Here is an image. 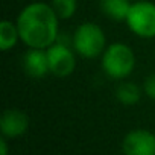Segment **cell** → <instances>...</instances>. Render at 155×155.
<instances>
[{
    "mask_svg": "<svg viewBox=\"0 0 155 155\" xmlns=\"http://www.w3.org/2000/svg\"><path fill=\"white\" fill-rule=\"evenodd\" d=\"M20 41L29 49H47L59 35V17L50 3L32 2L17 15Z\"/></svg>",
    "mask_w": 155,
    "mask_h": 155,
    "instance_id": "1",
    "label": "cell"
},
{
    "mask_svg": "<svg viewBox=\"0 0 155 155\" xmlns=\"http://www.w3.org/2000/svg\"><path fill=\"white\" fill-rule=\"evenodd\" d=\"M101 65L104 73L114 81H123L135 68V53L134 50L120 41L107 46L101 56Z\"/></svg>",
    "mask_w": 155,
    "mask_h": 155,
    "instance_id": "2",
    "label": "cell"
},
{
    "mask_svg": "<svg viewBox=\"0 0 155 155\" xmlns=\"http://www.w3.org/2000/svg\"><path fill=\"white\" fill-rule=\"evenodd\" d=\"M71 46L74 52L81 58L94 59L102 56L104 50L107 49V37L104 29L93 21L81 23L73 32Z\"/></svg>",
    "mask_w": 155,
    "mask_h": 155,
    "instance_id": "3",
    "label": "cell"
},
{
    "mask_svg": "<svg viewBox=\"0 0 155 155\" xmlns=\"http://www.w3.org/2000/svg\"><path fill=\"white\" fill-rule=\"evenodd\" d=\"M128 29L143 40L155 38V3L150 0H135L125 20Z\"/></svg>",
    "mask_w": 155,
    "mask_h": 155,
    "instance_id": "4",
    "label": "cell"
},
{
    "mask_svg": "<svg viewBox=\"0 0 155 155\" xmlns=\"http://www.w3.org/2000/svg\"><path fill=\"white\" fill-rule=\"evenodd\" d=\"M50 74L56 78H67L76 68V52L71 44L55 41L46 49Z\"/></svg>",
    "mask_w": 155,
    "mask_h": 155,
    "instance_id": "5",
    "label": "cell"
},
{
    "mask_svg": "<svg viewBox=\"0 0 155 155\" xmlns=\"http://www.w3.org/2000/svg\"><path fill=\"white\" fill-rule=\"evenodd\" d=\"M125 155H155V134L147 129H132L122 141Z\"/></svg>",
    "mask_w": 155,
    "mask_h": 155,
    "instance_id": "6",
    "label": "cell"
},
{
    "mask_svg": "<svg viewBox=\"0 0 155 155\" xmlns=\"http://www.w3.org/2000/svg\"><path fill=\"white\" fill-rule=\"evenodd\" d=\"M29 129V117L18 108H8L0 116V131L6 138H17Z\"/></svg>",
    "mask_w": 155,
    "mask_h": 155,
    "instance_id": "7",
    "label": "cell"
},
{
    "mask_svg": "<svg viewBox=\"0 0 155 155\" xmlns=\"http://www.w3.org/2000/svg\"><path fill=\"white\" fill-rule=\"evenodd\" d=\"M23 70L28 76L40 79L50 73L46 49H29L23 55Z\"/></svg>",
    "mask_w": 155,
    "mask_h": 155,
    "instance_id": "8",
    "label": "cell"
},
{
    "mask_svg": "<svg viewBox=\"0 0 155 155\" xmlns=\"http://www.w3.org/2000/svg\"><path fill=\"white\" fill-rule=\"evenodd\" d=\"M131 5L132 0H99L102 14L114 21H125Z\"/></svg>",
    "mask_w": 155,
    "mask_h": 155,
    "instance_id": "9",
    "label": "cell"
},
{
    "mask_svg": "<svg viewBox=\"0 0 155 155\" xmlns=\"http://www.w3.org/2000/svg\"><path fill=\"white\" fill-rule=\"evenodd\" d=\"M143 94V88H140L137 84L131 81H120V84L116 87V99L119 104L125 107H131L140 102Z\"/></svg>",
    "mask_w": 155,
    "mask_h": 155,
    "instance_id": "10",
    "label": "cell"
},
{
    "mask_svg": "<svg viewBox=\"0 0 155 155\" xmlns=\"http://www.w3.org/2000/svg\"><path fill=\"white\" fill-rule=\"evenodd\" d=\"M18 41H20V34H18L17 23L11 20L0 21V50L8 52L14 49Z\"/></svg>",
    "mask_w": 155,
    "mask_h": 155,
    "instance_id": "11",
    "label": "cell"
},
{
    "mask_svg": "<svg viewBox=\"0 0 155 155\" xmlns=\"http://www.w3.org/2000/svg\"><path fill=\"white\" fill-rule=\"evenodd\" d=\"M50 5L59 17V20H68L76 14L78 0H52Z\"/></svg>",
    "mask_w": 155,
    "mask_h": 155,
    "instance_id": "12",
    "label": "cell"
},
{
    "mask_svg": "<svg viewBox=\"0 0 155 155\" xmlns=\"http://www.w3.org/2000/svg\"><path fill=\"white\" fill-rule=\"evenodd\" d=\"M143 93L149 97V99H152V101H155V73H150L149 76H146V79L143 81Z\"/></svg>",
    "mask_w": 155,
    "mask_h": 155,
    "instance_id": "13",
    "label": "cell"
},
{
    "mask_svg": "<svg viewBox=\"0 0 155 155\" xmlns=\"http://www.w3.org/2000/svg\"><path fill=\"white\" fill-rule=\"evenodd\" d=\"M8 138L2 135V138H0V155H8L9 152V147H8Z\"/></svg>",
    "mask_w": 155,
    "mask_h": 155,
    "instance_id": "14",
    "label": "cell"
},
{
    "mask_svg": "<svg viewBox=\"0 0 155 155\" xmlns=\"http://www.w3.org/2000/svg\"><path fill=\"white\" fill-rule=\"evenodd\" d=\"M132 2H135V0H132Z\"/></svg>",
    "mask_w": 155,
    "mask_h": 155,
    "instance_id": "15",
    "label": "cell"
}]
</instances>
